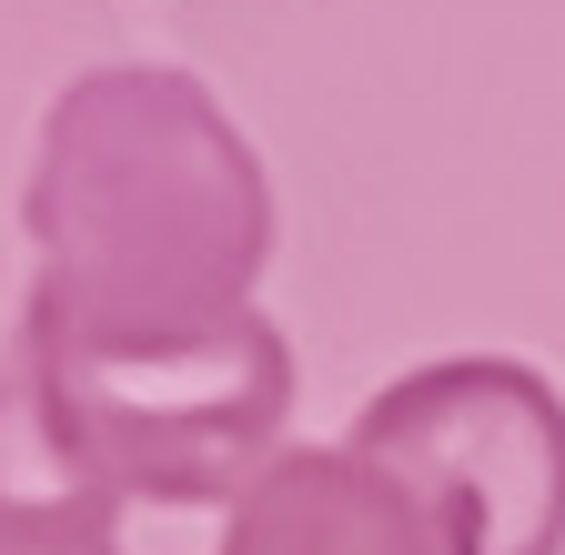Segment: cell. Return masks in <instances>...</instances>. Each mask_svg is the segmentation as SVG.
I'll return each instance as SVG.
<instances>
[{
	"mask_svg": "<svg viewBox=\"0 0 565 555\" xmlns=\"http://www.w3.org/2000/svg\"><path fill=\"white\" fill-rule=\"evenodd\" d=\"M223 555H435V535L384 465L353 445H303L233 505Z\"/></svg>",
	"mask_w": 565,
	"mask_h": 555,
	"instance_id": "3",
	"label": "cell"
},
{
	"mask_svg": "<svg viewBox=\"0 0 565 555\" xmlns=\"http://www.w3.org/2000/svg\"><path fill=\"white\" fill-rule=\"evenodd\" d=\"M353 455L414 495L435 555H565V394L515 354L394 374Z\"/></svg>",
	"mask_w": 565,
	"mask_h": 555,
	"instance_id": "2",
	"label": "cell"
},
{
	"mask_svg": "<svg viewBox=\"0 0 565 555\" xmlns=\"http://www.w3.org/2000/svg\"><path fill=\"white\" fill-rule=\"evenodd\" d=\"M0 555H121L111 545V505H31V515H0Z\"/></svg>",
	"mask_w": 565,
	"mask_h": 555,
	"instance_id": "4",
	"label": "cell"
},
{
	"mask_svg": "<svg viewBox=\"0 0 565 555\" xmlns=\"http://www.w3.org/2000/svg\"><path fill=\"white\" fill-rule=\"evenodd\" d=\"M11 364L102 505H243L282 465L294 343L253 303L273 182L192 72L111 61L41 111Z\"/></svg>",
	"mask_w": 565,
	"mask_h": 555,
	"instance_id": "1",
	"label": "cell"
}]
</instances>
